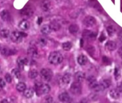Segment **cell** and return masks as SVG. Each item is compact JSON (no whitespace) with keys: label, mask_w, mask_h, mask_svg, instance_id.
Segmentation results:
<instances>
[{"label":"cell","mask_w":122,"mask_h":103,"mask_svg":"<svg viewBox=\"0 0 122 103\" xmlns=\"http://www.w3.org/2000/svg\"><path fill=\"white\" fill-rule=\"evenodd\" d=\"M42 22V17H39L38 19H37V24L40 25V24H41Z\"/></svg>","instance_id":"obj_44"},{"label":"cell","mask_w":122,"mask_h":103,"mask_svg":"<svg viewBox=\"0 0 122 103\" xmlns=\"http://www.w3.org/2000/svg\"><path fill=\"white\" fill-rule=\"evenodd\" d=\"M118 39L122 42V30L120 31V32L118 33Z\"/></svg>","instance_id":"obj_45"},{"label":"cell","mask_w":122,"mask_h":103,"mask_svg":"<svg viewBox=\"0 0 122 103\" xmlns=\"http://www.w3.org/2000/svg\"><path fill=\"white\" fill-rule=\"evenodd\" d=\"M1 54L4 56L10 55V49L7 47H3L1 49Z\"/></svg>","instance_id":"obj_32"},{"label":"cell","mask_w":122,"mask_h":103,"mask_svg":"<svg viewBox=\"0 0 122 103\" xmlns=\"http://www.w3.org/2000/svg\"><path fill=\"white\" fill-rule=\"evenodd\" d=\"M40 76L44 81L50 82L53 76V73L51 70L48 68H44L40 71Z\"/></svg>","instance_id":"obj_3"},{"label":"cell","mask_w":122,"mask_h":103,"mask_svg":"<svg viewBox=\"0 0 122 103\" xmlns=\"http://www.w3.org/2000/svg\"><path fill=\"white\" fill-rule=\"evenodd\" d=\"M100 84H101V86L103 90H105V89H106L107 88H108V87L111 86V82L110 80L105 79V80H103L100 82Z\"/></svg>","instance_id":"obj_20"},{"label":"cell","mask_w":122,"mask_h":103,"mask_svg":"<svg viewBox=\"0 0 122 103\" xmlns=\"http://www.w3.org/2000/svg\"><path fill=\"white\" fill-rule=\"evenodd\" d=\"M19 27L20 29H21L22 30H27L30 28V23L26 19H23L22 20L20 24H19Z\"/></svg>","instance_id":"obj_17"},{"label":"cell","mask_w":122,"mask_h":103,"mask_svg":"<svg viewBox=\"0 0 122 103\" xmlns=\"http://www.w3.org/2000/svg\"><path fill=\"white\" fill-rule=\"evenodd\" d=\"M33 95H34V90L32 88L26 89L24 91V96L26 98H31L33 97Z\"/></svg>","instance_id":"obj_24"},{"label":"cell","mask_w":122,"mask_h":103,"mask_svg":"<svg viewBox=\"0 0 122 103\" xmlns=\"http://www.w3.org/2000/svg\"><path fill=\"white\" fill-rule=\"evenodd\" d=\"M48 60L49 62L52 65H60L61 62L63 60V57L61 55V53H60L57 51H55L51 52L48 57Z\"/></svg>","instance_id":"obj_1"},{"label":"cell","mask_w":122,"mask_h":103,"mask_svg":"<svg viewBox=\"0 0 122 103\" xmlns=\"http://www.w3.org/2000/svg\"><path fill=\"white\" fill-rule=\"evenodd\" d=\"M110 96L115 99H117L120 97V92L118 89H112L109 92Z\"/></svg>","instance_id":"obj_18"},{"label":"cell","mask_w":122,"mask_h":103,"mask_svg":"<svg viewBox=\"0 0 122 103\" xmlns=\"http://www.w3.org/2000/svg\"><path fill=\"white\" fill-rule=\"evenodd\" d=\"M102 60H103V62L105 65H111V60H109V58H108V57H106V56H103V57Z\"/></svg>","instance_id":"obj_34"},{"label":"cell","mask_w":122,"mask_h":103,"mask_svg":"<svg viewBox=\"0 0 122 103\" xmlns=\"http://www.w3.org/2000/svg\"><path fill=\"white\" fill-rule=\"evenodd\" d=\"M68 30L70 32L71 34L75 35L78 32V30H79V27L77 24H71L68 27Z\"/></svg>","instance_id":"obj_21"},{"label":"cell","mask_w":122,"mask_h":103,"mask_svg":"<svg viewBox=\"0 0 122 103\" xmlns=\"http://www.w3.org/2000/svg\"><path fill=\"white\" fill-rule=\"evenodd\" d=\"M81 47H83V40L81 39Z\"/></svg>","instance_id":"obj_48"},{"label":"cell","mask_w":122,"mask_h":103,"mask_svg":"<svg viewBox=\"0 0 122 103\" xmlns=\"http://www.w3.org/2000/svg\"><path fill=\"white\" fill-rule=\"evenodd\" d=\"M1 49H2V48H1V45H0V51H1Z\"/></svg>","instance_id":"obj_50"},{"label":"cell","mask_w":122,"mask_h":103,"mask_svg":"<svg viewBox=\"0 0 122 103\" xmlns=\"http://www.w3.org/2000/svg\"><path fill=\"white\" fill-rule=\"evenodd\" d=\"M89 85H90V88L92 90L95 91V92H101V91H103V89H102V87H101V84L100 83H98L96 81L92 82Z\"/></svg>","instance_id":"obj_13"},{"label":"cell","mask_w":122,"mask_h":103,"mask_svg":"<svg viewBox=\"0 0 122 103\" xmlns=\"http://www.w3.org/2000/svg\"><path fill=\"white\" fill-rule=\"evenodd\" d=\"M0 35L3 38H8L10 36V30L7 29H2L0 31Z\"/></svg>","instance_id":"obj_27"},{"label":"cell","mask_w":122,"mask_h":103,"mask_svg":"<svg viewBox=\"0 0 122 103\" xmlns=\"http://www.w3.org/2000/svg\"><path fill=\"white\" fill-rule=\"evenodd\" d=\"M38 42H39V44H40V46H42V47H45V46L47 44V43L46 39H45V38H43V37L40 38L39 40H38Z\"/></svg>","instance_id":"obj_33"},{"label":"cell","mask_w":122,"mask_h":103,"mask_svg":"<svg viewBox=\"0 0 122 103\" xmlns=\"http://www.w3.org/2000/svg\"><path fill=\"white\" fill-rule=\"evenodd\" d=\"M106 31H107V32H108V34L110 37H112V36L115 34V32H116V27H115L114 26L110 25V26L107 27Z\"/></svg>","instance_id":"obj_26"},{"label":"cell","mask_w":122,"mask_h":103,"mask_svg":"<svg viewBox=\"0 0 122 103\" xmlns=\"http://www.w3.org/2000/svg\"><path fill=\"white\" fill-rule=\"evenodd\" d=\"M17 65L19 68L23 70L25 67L28 64V60L25 57H19L17 60Z\"/></svg>","instance_id":"obj_11"},{"label":"cell","mask_w":122,"mask_h":103,"mask_svg":"<svg viewBox=\"0 0 122 103\" xmlns=\"http://www.w3.org/2000/svg\"><path fill=\"white\" fill-rule=\"evenodd\" d=\"M28 75H29V77L30 79H35L37 76H38V72L36 70H31L29 73H28Z\"/></svg>","instance_id":"obj_29"},{"label":"cell","mask_w":122,"mask_h":103,"mask_svg":"<svg viewBox=\"0 0 122 103\" xmlns=\"http://www.w3.org/2000/svg\"><path fill=\"white\" fill-rule=\"evenodd\" d=\"M71 80V75L69 73H66L63 76L62 78H61L60 84L63 86H66L70 83Z\"/></svg>","instance_id":"obj_10"},{"label":"cell","mask_w":122,"mask_h":103,"mask_svg":"<svg viewBox=\"0 0 122 103\" xmlns=\"http://www.w3.org/2000/svg\"><path fill=\"white\" fill-rule=\"evenodd\" d=\"M35 88L37 94H45L49 93L50 91V87L47 84H42L40 82H37L35 84Z\"/></svg>","instance_id":"obj_2"},{"label":"cell","mask_w":122,"mask_h":103,"mask_svg":"<svg viewBox=\"0 0 122 103\" xmlns=\"http://www.w3.org/2000/svg\"><path fill=\"white\" fill-rule=\"evenodd\" d=\"M83 37L86 39H91V40H95L96 38V34L91 30H84L83 32Z\"/></svg>","instance_id":"obj_8"},{"label":"cell","mask_w":122,"mask_h":103,"mask_svg":"<svg viewBox=\"0 0 122 103\" xmlns=\"http://www.w3.org/2000/svg\"><path fill=\"white\" fill-rule=\"evenodd\" d=\"M71 92L74 95H78L82 92V87L81 84V82H78L77 81L72 83L71 86Z\"/></svg>","instance_id":"obj_4"},{"label":"cell","mask_w":122,"mask_h":103,"mask_svg":"<svg viewBox=\"0 0 122 103\" xmlns=\"http://www.w3.org/2000/svg\"><path fill=\"white\" fill-rule=\"evenodd\" d=\"M116 43L115 42L113 41H108L106 44V47L108 51H113L116 49Z\"/></svg>","instance_id":"obj_19"},{"label":"cell","mask_w":122,"mask_h":103,"mask_svg":"<svg viewBox=\"0 0 122 103\" xmlns=\"http://www.w3.org/2000/svg\"><path fill=\"white\" fill-rule=\"evenodd\" d=\"M22 36L21 35L20 32H17V31H14L10 34V38L11 40L13 42H16V43H20L22 42Z\"/></svg>","instance_id":"obj_6"},{"label":"cell","mask_w":122,"mask_h":103,"mask_svg":"<svg viewBox=\"0 0 122 103\" xmlns=\"http://www.w3.org/2000/svg\"><path fill=\"white\" fill-rule=\"evenodd\" d=\"M96 19L93 16H88L85 17V19H83V24L86 27H91L96 25Z\"/></svg>","instance_id":"obj_5"},{"label":"cell","mask_w":122,"mask_h":103,"mask_svg":"<svg viewBox=\"0 0 122 103\" xmlns=\"http://www.w3.org/2000/svg\"><path fill=\"white\" fill-rule=\"evenodd\" d=\"M0 17H1L2 19L4 21H7L10 18V14L8 11L7 10H2L0 13Z\"/></svg>","instance_id":"obj_25"},{"label":"cell","mask_w":122,"mask_h":103,"mask_svg":"<svg viewBox=\"0 0 122 103\" xmlns=\"http://www.w3.org/2000/svg\"><path fill=\"white\" fill-rule=\"evenodd\" d=\"M27 54L28 55H30V57H37L38 55V52H37V49L35 47H30L28 48V50H27Z\"/></svg>","instance_id":"obj_15"},{"label":"cell","mask_w":122,"mask_h":103,"mask_svg":"<svg viewBox=\"0 0 122 103\" xmlns=\"http://www.w3.org/2000/svg\"><path fill=\"white\" fill-rule=\"evenodd\" d=\"M16 89L19 92H24L26 89V84H25V83H24L22 82H19L17 84V86H16Z\"/></svg>","instance_id":"obj_28"},{"label":"cell","mask_w":122,"mask_h":103,"mask_svg":"<svg viewBox=\"0 0 122 103\" xmlns=\"http://www.w3.org/2000/svg\"><path fill=\"white\" fill-rule=\"evenodd\" d=\"M9 102V101H8L7 99H2V100L0 101V102H2H2Z\"/></svg>","instance_id":"obj_46"},{"label":"cell","mask_w":122,"mask_h":103,"mask_svg":"<svg viewBox=\"0 0 122 103\" xmlns=\"http://www.w3.org/2000/svg\"><path fill=\"white\" fill-rule=\"evenodd\" d=\"M50 26L51 29H52V31H55V32H57V31L60 30V28H61L60 24L57 21H56V20L52 21V22H50Z\"/></svg>","instance_id":"obj_16"},{"label":"cell","mask_w":122,"mask_h":103,"mask_svg":"<svg viewBox=\"0 0 122 103\" xmlns=\"http://www.w3.org/2000/svg\"><path fill=\"white\" fill-rule=\"evenodd\" d=\"M118 55L122 58V46L119 47V49H118Z\"/></svg>","instance_id":"obj_42"},{"label":"cell","mask_w":122,"mask_h":103,"mask_svg":"<svg viewBox=\"0 0 122 103\" xmlns=\"http://www.w3.org/2000/svg\"><path fill=\"white\" fill-rule=\"evenodd\" d=\"M0 29H1V28H0Z\"/></svg>","instance_id":"obj_51"},{"label":"cell","mask_w":122,"mask_h":103,"mask_svg":"<svg viewBox=\"0 0 122 103\" xmlns=\"http://www.w3.org/2000/svg\"><path fill=\"white\" fill-rule=\"evenodd\" d=\"M20 34H21V35L22 37H27V34L25 33H24V32H20Z\"/></svg>","instance_id":"obj_47"},{"label":"cell","mask_w":122,"mask_h":103,"mask_svg":"<svg viewBox=\"0 0 122 103\" xmlns=\"http://www.w3.org/2000/svg\"><path fill=\"white\" fill-rule=\"evenodd\" d=\"M3 1H4V0H0V3H2V2Z\"/></svg>","instance_id":"obj_49"},{"label":"cell","mask_w":122,"mask_h":103,"mask_svg":"<svg viewBox=\"0 0 122 103\" xmlns=\"http://www.w3.org/2000/svg\"><path fill=\"white\" fill-rule=\"evenodd\" d=\"M45 101H47V102H53V98L51 96H47L45 97Z\"/></svg>","instance_id":"obj_41"},{"label":"cell","mask_w":122,"mask_h":103,"mask_svg":"<svg viewBox=\"0 0 122 103\" xmlns=\"http://www.w3.org/2000/svg\"><path fill=\"white\" fill-rule=\"evenodd\" d=\"M12 75H10V74H6L5 75V80H6V82H8V83H11L12 82Z\"/></svg>","instance_id":"obj_36"},{"label":"cell","mask_w":122,"mask_h":103,"mask_svg":"<svg viewBox=\"0 0 122 103\" xmlns=\"http://www.w3.org/2000/svg\"><path fill=\"white\" fill-rule=\"evenodd\" d=\"M106 35H105V34L103 33V32H102L101 33V36H100V37H99V41L101 42H103L105 39H106Z\"/></svg>","instance_id":"obj_40"},{"label":"cell","mask_w":122,"mask_h":103,"mask_svg":"<svg viewBox=\"0 0 122 103\" xmlns=\"http://www.w3.org/2000/svg\"><path fill=\"white\" fill-rule=\"evenodd\" d=\"M95 81H96V77H93V76H90V77H88L87 78V82H88L89 84H91L92 82H95Z\"/></svg>","instance_id":"obj_38"},{"label":"cell","mask_w":122,"mask_h":103,"mask_svg":"<svg viewBox=\"0 0 122 103\" xmlns=\"http://www.w3.org/2000/svg\"><path fill=\"white\" fill-rule=\"evenodd\" d=\"M117 89L119 90V92H122V82H120V83H118Z\"/></svg>","instance_id":"obj_43"},{"label":"cell","mask_w":122,"mask_h":103,"mask_svg":"<svg viewBox=\"0 0 122 103\" xmlns=\"http://www.w3.org/2000/svg\"><path fill=\"white\" fill-rule=\"evenodd\" d=\"M87 51L88 52V53H89L91 55H93V54L94 53V52H95V48H94L93 46L90 45V46L87 48Z\"/></svg>","instance_id":"obj_37"},{"label":"cell","mask_w":122,"mask_h":103,"mask_svg":"<svg viewBox=\"0 0 122 103\" xmlns=\"http://www.w3.org/2000/svg\"><path fill=\"white\" fill-rule=\"evenodd\" d=\"M114 76H115V78L116 80L119 79L120 77H121V72L119 71V70L118 68H115V70H114Z\"/></svg>","instance_id":"obj_35"},{"label":"cell","mask_w":122,"mask_h":103,"mask_svg":"<svg viewBox=\"0 0 122 103\" xmlns=\"http://www.w3.org/2000/svg\"><path fill=\"white\" fill-rule=\"evenodd\" d=\"M40 31H41V33H42V34L47 35V34H49L51 32L52 29H51V28H50V25L45 24V25H43V26L41 27Z\"/></svg>","instance_id":"obj_22"},{"label":"cell","mask_w":122,"mask_h":103,"mask_svg":"<svg viewBox=\"0 0 122 103\" xmlns=\"http://www.w3.org/2000/svg\"><path fill=\"white\" fill-rule=\"evenodd\" d=\"M6 86V80H4V79L0 77V87L4 88Z\"/></svg>","instance_id":"obj_39"},{"label":"cell","mask_w":122,"mask_h":103,"mask_svg":"<svg viewBox=\"0 0 122 103\" xmlns=\"http://www.w3.org/2000/svg\"><path fill=\"white\" fill-rule=\"evenodd\" d=\"M58 98L60 101L63 102H68L71 100V97L67 92H63L61 93L59 96Z\"/></svg>","instance_id":"obj_14"},{"label":"cell","mask_w":122,"mask_h":103,"mask_svg":"<svg viewBox=\"0 0 122 103\" xmlns=\"http://www.w3.org/2000/svg\"><path fill=\"white\" fill-rule=\"evenodd\" d=\"M51 2L50 0H42V2H41L40 7L42 11L44 12H48L51 9Z\"/></svg>","instance_id":"obj_9"},{"label":"cell","mask_w":122,"mask_h":103,"mask_svg":"<svg viewBox=\"0 0 122 103\" xmlns=\"http://www.w3.org/2000/svg\"><path fill=\"white\" fill-rule=\"evenodd\" d=\"M12 75L15 77V78H17V79H19L21 76L20 75V72L19 70L17 69H13L12 70Z\"/></svg>","instance_id":"obj_31"},{"label":"cell","mask_w":122,"mask_h":103,"mask_svg":"<svg viewBox=\"0 0 122 103\" xmlns=\"http://www.w3.org/2000/svg\"><path fill=\"white\" fill-rule=\"evenodd\" d=\"M72 46H73L72 44H71V42H64V43H63V44H62L63 49L64 50H66V51H69V50H71V48H72Z\"/></svg>","instance_id":"obj_30"},{"label":"cell","mask_w":122,"mask_h":103,"mask_svg":"<svg viewBox=\"0 0 122 103\" xmlns=\"http://www.w3.org/2000/svg\"><path fill=\"white\" fill-rule=\"evenodd\" d=\"M74 78L76 80V81L78 82H82L85 80L86 78V75L84 72H81V71H78L77 72H76L75 75H74Z\"/></svg>","instance_id":"obj_12"},{"label":"cell","mask_w":122,"mask_h":103,"mask_svg":"<svg viewBox=\"0 0 122 103\" xmlns=\"http://www.w3.org/2000/svg\"><path fill=\"white\" fill-rule=\"evenodd\" d=\"M34 13V11L32 9V8L29 6V5H27L25 6L22 10H21V14L24 17H30L32 16Z\"/></svg>","instance_id":"obj_7"},{"label":"cell","mask_w":122,"mask_h":103,"mask_svg":"<svg viewBox=\"0 0 122 103\" xmlns=\"http://www.w3.org/2000/svg\"><path fill=\"white\" fill-rule=\"evenodd\" d=\"M78 62L80 65H86L88 62V59L87 57L85 56L84 55H81L78 57Z\"/></svg>","instance_id":"obj_23"}]
</instances>
